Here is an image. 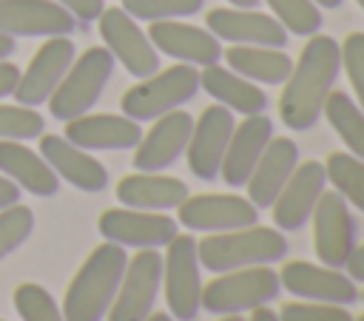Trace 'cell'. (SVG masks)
I'll use <instances>...</instances> for the list:
<instances>
[{"label":"cell","instance_id":"cell-45","mask_svg":"<svg viewBox=\"0 0 364 321\" xmlns=\"http://www.w3.org/2000/svg\"><path fill=\"white\" fill-rule=\"evenodd\" d=\"M313 3H316L318 9H338L344 0H313Z\"/></svg>","mask_w":364,"mask_h":321},{"label":"cell","instance_id":"cell-36","mask_svg":"<svg viewBox=\"0 0 364 321\" xmlns=\"http://www.w3.org/2000/svg\"><path fill=\"white\" fill-rule=\"evenodd\" d=\"M279 321H355L353 312H347L344 304H327V301H287L279 310Z\"/></svg>","mask_w":364,"mask_h":321},{"label":"cell","instance_id":"cell-40","mask_svg":"<svg viewBox=\"0 0 364 321\" xmlns=\"http://www.w3.org/2000/svg\"><path fill=\"white\" fill-rule=\"evenodd\" d=\"M347 276L353 278V281H361L364 284V244H355L353 247V253H350V259H347Z\"/></svg>","mask_w":364,"mask_h":321},{"label":"cell","instance_id":"cell-23","mask_svg":"<svg viewBox=\"0 0 364 321\" xmlns=\"http://www.w3.org/2000/svg\"><path fill=\"white\" fill-rule=\"evenodd\" d=\"M273 139V119L267 114H250L239 125H233L230 142L222 156L219 176L230 187H245L250 170L256 168L259 156L264 153L267 142Z\"/></svg>","mask_w":364,"mask_h":321},{"label":"cell","instance_id":"cell-2","mask_svg":"<svg viewBox=\"0 0 364 321\" xmlns=\"http://www.w3.org/2000/svg\"><path fill=\"white\" fill-rule=\"evenodd\" d=\"M128 256L122 244L105 241L97 244L82 267L74 273L65 295H63V318L65 321H102L125 273Z\"/></svg>","mask_w":364,"mask_h":321},{"label":"cell","instance_id":"cell-48","mask_svg":"<svg viewBox=\"0 0 364 321\" xmlns=\"http://www.w3.org/2000/svg\"><path fill=\"white\" fill-rule=\"evenodd\" d=\"M355 3H358V6H361V9H364V0H355Z\"/></svg>","mask_w":364,"mask_h":321},{"label":"cell","instance_id":"cell-19","mask_svg":"<svg viewBox=\"0 0 364 321\" xmlns=\"http://www.w3.org/2000/svg\"><path fill=\"white\" fill-rule=\"evenodd\" d=\"M77 17L57 0H0V31L9 37H68Z\"/></svg>","mask_w":364,"mask_h":321},{"label":"cell","instance_id":"cell-21","mask_svg":"<svg viewBox=\"0 0 364 321\" xmlns=\"http://www.w3.org/2000/svg\"><path fill=\"white\" fill-rule=\"evenodd\" d=\"M63 136L82 151H131L142 139V128L125 114H82L65 122Z\"/></svg>","mask_w":364,"mask_h":321},{"label":"cell","instance_id":"cell-25","mask_svg":"<svg viewBox=\"0 0 364 321\" xmlns=\"http://www.w3.org/2000/svg\"><path fill=\"white\" fill-rule=\"evenodd\" d=\"M188 185L176 176L151 173V170H136L128 173L117 182V199L122 207H136V210H176L188 199Z\"/></svg>","mask_w":364,"mask_h":321},{"label":"cell","instance_id":"cell-30","mask_svg":"<svg viewBox=\"0 0 364 321\" xmlns=\"http://www.w3.org/2000/svg\"><path fill=\"white\" fill-rule=\"evenodd\" d=\"M324 173L327 182L333 185L336 193H341V199L353 207H358L364 213V159L353 156L350 151H333L324 159Z\"/></svg>","mask_w":364,"mask_h":321},{"label":"cell","instance_id":"cell-3","mask_svg":"<svg viewBox=\"0 0 364 321\" xmlns=\"http://www.w3.org/2000/svg\"><path fill=\"white\" fill-rule=\"evenodd\" d=\"M196 256H199V264L210 273L276 264L287 256V239L279 227H264L256 222L236 230L205 233V239L196 241Z\"/></svg>","mask_w":364,"mask_h":321},{"label":"cell","instance_id":"cell-33","mask_svg":"<svg viewBox=\"0 0 364 321\" xmlns=\"http://www.w3.org/2000/svg\"><path fill=\"white\" fill-rule=\"evenodd\" d=\"M205 0H122V9L134 20H182L199 14Z\"/></svg>","mask_w":364,"mask_h":321},{"label":"cell","instance_id":"cell-4","mask_svg":"<svg viewBox=\"0 0 364 321\" xmlns=\"http://www.w3.org/2000/svg\"><path fill=\"white\" fill-rule=\"evenodd\" d=\"M114 62L117 60L111 57V51L105 45H91L80 57H74L65 77L60 80V85L48 97L51 116L60 119V122H68L74 116L88 114L97 105V99L102 97V91L111 80Z\"/></svg>","mask_w":364,"mask_h":321},{"label":"cell","instance_id":"cell-46","mask_svg":"<svg viewBox=\"0 0 364 321\" xmlns=\"http://www.w3.org/2000/svg\"><path fill=\"white\" fill-rule=\"evenodd\" d=\"M145 321H176V318H173L171 312H151Z\"/></svg>","mask_w":364,"mask_h":321},{"label":"cell","instance_id":"cell-49","mask_svg":"<svg viewBox=\"0 0 364 321\" xmlns=\"http://www.w3.org/2000/svg\"><path fill=\"white\" fill-rule=\"evenodd\" d=\"M355 321H364V312H361V315H358V318H355Z\"/></svg>","mask_w":364,"mask_h":321},{"label":"cell","instance_id":"cell-28","mask_svg":"<svg viewBox=\"0 0 364 321\" xmlns=\"http://www.w3.org/2000/svg\"><path fill=\"white\" fill-rule=\"evenodd\" d=\"M222 57L230 71L264 85H282L293 68L290 54L270 45H230L228 51H222Z\"/></svg>","mask_w":364,"mask_h":321},{"label":"cell","instance_id":"cell-14","mask_svg":"<svg viewBox=\"0 0 364 321\" xmlns=\"http://www.w3.org/2000/svg\"><path fill=\"white\" fill-rule=\"evenodd\" d=\"M74 57H77V48L68 37H46V43L34 51L28 65L20 71V80L14 88L17 102L28 105V108L48 102V97L54 94V88L65 77Z\"/></svg>","mask_w":364,"mask_h":321},{"label":"cell","instance_id":"cell-29","mask_svg":"<svg viewBox=\"0 0 364 321\" xmlns=\"http://www.w3.org/2000/svg\"><path fill=\"white\" fill-rule=\"evenodd\" d=\"M321 114L327 116L330 128L341 136L347 151L358 159H364V111L347 91H330L324 99Z\"/></svg>","mask_w":364,"mask_h":321},{"label":"cell","instance_id":"cell-51","mask_svg":"<svg viewBox=\"0 0 364 321\" xmlns=\"http://www.w3.org/2000/svg\"><path fill=\"white\" fill-rule=\"evenodd\" d=\"M0 321H3V318H0Z\"/></svg>","mask_w":364,"mask_h":321},{"label":"cell","instance_id":"cell-32","mask_svg":"<svg viewBox=\"0 0 364 321\" xmlns=\"http://www.w3.org/2000/svg\"><path fill=\"white\" fill-rule=\"evenodd\" d=\"M11 301H14V310H17V315L23 321H65L63 310L54 301V295L46 287L34 284V281L17 284Z\"/></svg>","mask_w":364,"mask_h":321},{"label":"cell","instance_id":"cell-31","mask_svg":"<svg viewBox=\"0 0 364 321\" xmlns=\"http://www.w3.org/2000/svg\"><path fill=\"white\" fill-rule=\"evenodd\" d=\"M273 11V17L284 26L287 34L310 37L321 28V9L313 0H262Z\"/></svg>","mask_w":364,"mask_h":321},{"label":"cell","instance_id":"cell-24","mask_svg":"<svg viewBox=\"0 0 364 321\" xmlns=\"http://www.w3.org/2000/svg\"><path fill=\"white\" fill-rule=\"evenodd\" d=\"M296 165H299V145L290 136H273L245 182L247 199L259 210L270 207L276 202L279 190L284 187V182L290 179V173L296 170Z\"/></svg>","mask_w":364,"mask_h":321},{"label":"cell","instance_id":"cell-42","mask_svg":"<svg viewBox=\"0 0 364 321\" xmlns=\"http://www.w3.org/2000/svg\"><path fill=\"white\" fill-rule=\"evenodd\" d=\"M247 321H279V312H273V310L264 304V307L250 310V318H247Z\"/></svg>","mask_w":364,"mask_h":321},{"label":"cell","instance_id":"cell-17","mask_svg":"<svg viewBox=\"0 0 364 321\" xmlns=\"http://www.w3.org/2000/svg\"><path fill=\"white\" fill-rule=\"evenodd\" d=\"M191 131H193V116L182 108L156 116L148 134H142V139L134 148V159H131L134 168L151 173L171 168L173 162H179V156H185Z\"/></svg>","mask_w":364,"mask_h":321},{"label":"cell","instance_id":"cell-26","mask_svg":"<svg viewBox=\"0 0 364 321\" xmlns=\"http://www.w3.org/2000/svg\"><path fill=\"white\" fill-rule=\"evenodd\" d=\"M0 173L40 199H48L60 190V176L40 156V151L34 153L17 139H0Z\"/></svg>","mask_w":364,"mask_h":321},{"label":"cell","instance_id":"cell-37","mask_svg":"<svg viewBox=\"0 0 364 321\" xmlns=\"http://www.w3.org/2000/svg\"><path fill=\"white\" fill-rule=\"evenodd\" d=\"M341 68L355 91V102L364 111V31H353L341 43Z\"/></svg>","mask_w":364,"mask_h":321},{"label":"cell","instance_id":"cell-47","mask_svg":"<svg viewBox=\"0 0 364 321\" xmlns=\"http://www.w3.org/2000/svg\"><path fill=\"white\" fill-rule=\"evenodd\" d=\"M219 321H247L242 312H230V315H219Z\"/></svg>","mask_w":364,"mask_h":321},{"label":"cell","instance_id":"cell-41","mask_svg":"<svg viewBox=\"0 0 364 321\" xmlns=\"http://www.w3.org/2000/svg\"><path fill=\"white\" fill-rule=\"evenodd\" d=\"M17 199H20V187L9 176H0V210L9 205H17Z\"/></svg>","mask_w":364,"mask_h":321},{"label":"cell","instance_id":"cell-38","mask_svg":"<svg viewBox=\"0 0 364 321\" xmlns=\"http://www.w3.org/2000/svg\"><path fill=\"white\" fill-rule=\"evenodd\" d=\"M57 3L68 9L77 17V23H94L105 9V0H57Z\"/></svg>","mask_w":364,"mask_h":321},{"label":"cell","instance_id":"cell-9","mask_svg":"<svg viewBox=\"0 0 364 321\" xmlns=\"http://www.w3.org/2000/svg\"><path fill=\"white\" fill-rule=\"evenodd\" d=\"M97 23H100V37H102L105 48L111 51V57L131 77L145 80L154 71H159V51L154 48V43L148 40V34L136 26V20L122 6L102 9V14L97 17Z\"/></svg>","mask_w":364,"mask_h":321},{"label":"cell","instance_id":"cell-12","mask_svg":"<svg viewBox=\"0 0 364 321\" xmlns=\"http://www.w3.org/2000/svg\"><path fill=\"white\" fill-rule=\"evenodd\" d=\"M176 222L199 233H222L259 222V207L236 193H196L176 207Z\"/></svg>","mask_w":364,"mask_h":321},{"label":"cell","instance_id":"cell-18","mask_svg":"<svg viewBox=\"0 0 364 321\" xmlns=\"http://www.w3.org/2000/svg\"><path fill=\"white\" fill-rule=\"evenodd\" d=\"M208 31L216 40H228L233 45H270V48H284L287 45V31L284 26L264 11L256 9H239V6H219L210 9L208 17Z\"/></svg>","mask_w":364,"mask_h":321},{"label":"cell","instance_id":"cell-11","mask_svg":"<svg viewBox=\"0 0 364 321\" xmlns=\"http://www.w3.org/2000/svg\"><path fill=\"white\" fill-rule=\"evenodd\" d=\"M313 222V250L321 264L327 267H344L355 241V219L350 213V205L336 190H324L316 202V210L310 216Z\"/></svg>","mask_w":364,"mask_h":321},{"label":"cell","instance_id":"cell-44","mask_svg":"<svg viewBox=\"0 0 364 321\" xmlns=\"http://www.w3.org/2000/svg\"><path fill=\"white\" fill-rule=\"evenodd\" d=\"M230 6H239V9H256L262 0H228Z\"/></svg>","mask_w":364,"mask_h":321},{"label":"cell","instance_id":"cell-1","mask_svg":"<svg viewBox=\"0 0 364 321\" xmlns=\"http://www.w3.org/2000/svg\"><path fill=\"white\" fill-rule=\"evenodd\" d=\"M341 71V43L330 34H310L279 94V116L290 131H310Z\"/></svg>","mask_w":364,"mask_h":321},{"label":"cell","instance_id":"cell-43","mask_svg":"<svg viewBox=\"0 0 364 321\" xmlns=\"http://www.w3.org/2000/svg\"><path fill=\"white\" fill-rule=\"evenodd\" d=\"M14 48H17L14 37H9V34H3V31H0V60H9V57L14 54Z\"/></svg>","mask_w":364,"mask_h":321},{"label":"cell","instance_id":"cell-15","mask_svg":"<svg viewBox=\"0 0 364 321\" xmlns=\"http://www.w3.org/2000/svg\"><path fill=\"white\" fill-rule=\"evenodd\" d=\"M324 190H327L324 162H318V159L299 162L296 170L290 173V179L284 182V187L279 190L276 202L270 205L273 224L279 230H301L310 222L316 202Z\"/></svg>","mask_w":364,"mask_h":321},{"label":"cell","instance_id":"cell-8","mask_svg":"<svg viewBox=\"0 0 364 321\" xmlns=\"http://www.w3.org/2000/svg\"><path fill=\"white\" fill-rule=\"evenodd\" d=\"M162 290V253L148 247L128 259L119 290L105 312V321H145Z\"/></svg>","mask_w":364,"mask_h":321},{"label":"cell","instance_id":"cell-39","mask_svg":"<svg viewBox=\"0 0 364 321\" xmlns=\"http://www.w3.org/2000/svg\"><path fill=\"white\" fill-rule=\"evenodd\" d=\"M17 80H20V68L14 62H9V60H0V99L14 94Z\"/></svg>","mask_w":364,"mask_h":321},{"label":"cell","instance_id":"cell-22","mask_svg":"<svg viewBox=\"0 0 364 321\" xmlns=\"http://www.w3.org/2000/svg\"><path fill=\"white\" fill-rule=\"evenodd\" d=\"M40 156L51 165V170L65 179L71 187L82 193H100L108 187V170L100 159H94L88 151L77 148L65 136L57 134H40Z\"/></svg>","mask_w":364,"mask_h":321},{"label":"cell","instance_id":"cell-7","mask_svg":"<svg viewBox=\"0 0 364 321\" xmlns=\"http://www.w3.org/2000/svg\"><path fill=\"white\" fill-rule=\"evenodd\" d=\"M162 293L168 312L176 321H193L202 312V264L196 256V239L191 233H176L165 244Z\"/></svg>","mask_w":364,"mask_h":321},{"label":"cell","instance_id":"cell-50","mask_svg":"<svg viewBox=\"0 0 364 321\" xmlns=\"http://www.w3.org/2000/svg\"><path fill=\"white\" fill-rule=\"evenodd\" d=\"M358 298H364V290H358Z\"/></svg>","mask_w":364,"mask_h":321},{"label":"cell","instance_id":"cell-20","mask_svg":"<svg viewBox=\"0 0 364 321\" xmlns=\"http://www.w3.org/2000/svg\"><path fill=\"white\" fill-rule=\"evenodd\" d=\"M145 34L159 54H168L179 62L205 68L222 60V43L202 26L182 20H154Z\"/></svg>","mask_w":364,"mask_h":321},{"label":"cell","instance_id":"cell-10","mask_svg":"<svg viewBox=\"0 0 364 321\" xmlns=\"http://www.w3.org/2000/svg\"><path fill=\"white\" fill-rule=\"evenodd\" d=\"M97 230L105 241L134 247V250H159L176 233L179 222L162 210H136V207H108L100 213Z\"/></svg>","mask_w":364,"mask_h":321},{"label":"cell","instance_id":"cell-5","mask_svg":"<svg viewBox=\"0 0 364 321\" xmlns=\"http://www.w3.org/2000/svg\"><path fill=\"white\" fill-rule=\"evenodd\" d=\"M279 293H282V281L270 264L239 267V270L216 273V278L202 284V310L210 315L250 312L256 307L270 304Z\"/></svg>","mask_w":364,"mask_h":321},{"label":"cell","instance_id":"cell-35","mask_svg":"<svg viewBox=\"0 0 364 321\" xmlns=\"http://www.w3.org/2000/svg\"><path fill=\"white\" fill-rule=\"evenodd\" d=\"M46 128V119L28 108V105H3L0 102V139H17V142H26V139H34L40 136Z\"/></svg>","mask_w":364,"mask_h":321},{"label":"cell","instance_id":"cell-6","mask_svg":"<svg viewBox=\"0 0 364 321\" xmlns=\"http://www.w3.org/2000/svg\"><path fill=\"white\" fill-rule=\"evenodd\" d=\"M196 91H199V68L188 65V62H176V65L154 71L151 77L131 85L122 94L119 108L125 116H131L136 122H148L168 111L182 108L185 102H191L196 97Z\"/></svg>","mask_w":364,"mask_h":321},{"label":"cell","instance_id":"cell-34","mask_svg":"<svg viewBox=\"0 0 364 321\" xmlns=\"http://www.w3.org/2000/svg\"><path fill=\"white\" fill-rule=\"evenodd\" d=\"M34 233V213L26 205H9L0 210V261L20 250Z\"/></svg>","mask_w":364,"mask_h":321},{"label":"cell","instance_id":"cell-13","mask_svg":"<svg viewBox=\"0 0 364 321\" xmlns=\"http://www.w3.org/2000/svg\"><path fill=\"white\" fill-rule=\"evenodd\" d=\"M233 111L225 108V105H208L199 119H193V131H191V139H188V148H185V159H188V168L196 179L202 182H213L219 179V168H222V156H225V148L230 142V134H233Z\"/></svg>","mask_w":364,"mask_h":321},{"label":"cell","instance_id":"cell-16","mask_svg":"<svg viewBox=\"0 0 364 321\" xmlns=\"http://www.w3.org/2000/svg\"><path fill=\"white\" fill-rule=\"evenodd\" d=\"M282 290L301 301H327V304H353L358 301L355 281L338 267L313 264V261H287L279 270Z\"/></svg>","mask_w":364,"mask_h":321},{"label":"cell","instance_id":"cell-27","mask_svg":"<svg viewBox=\"0 0 364 321\" xmlns=\"http://www.w3.org/2000/svg\"><path fill=\"white\" fill-rule=\"evenodd\" d=\"M199 88H205V94H210L219 105L236 111V114H264L267 108V94L253 85L250 80H245L242 74L230 71L228 65H205L199 71Z\"/></svg>","mask_w":364,"mask_h":321}]
</instances>
